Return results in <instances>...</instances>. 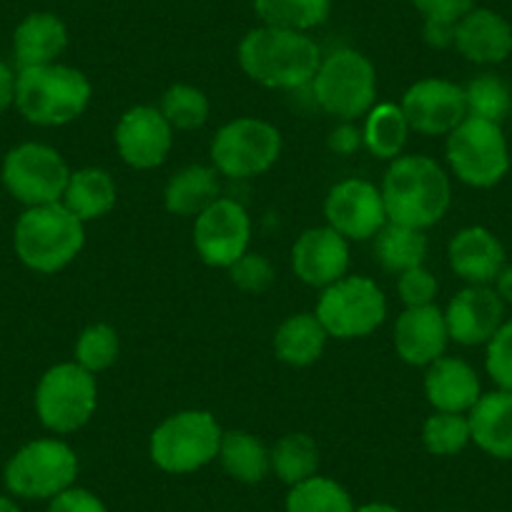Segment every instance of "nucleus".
I'll list each match as a JSON object with an SVG mask.
<instances>
[{"mask_svg": "<svg viewBox=\"0 0 512 512\" xmlns=\"http://www.w3.org/2000/svg\"><path fill=\"white\" fill-rule=\"evenodd\" d=\"M322 51L309 33L259 26L239 43V66L259 86L297 91L312 86Z\"/></svg>", "mask_w": 512, "mask_h": 512, "instance_id": "1", "label": "nucleus"}, {"mask_svg": "<svg viewBox=\"0 0 512 512\" xmlns=\"http://www.w3.org/2000/svg\"><path fill=\"white\" fill-rule=\"evenodd\" d=\"M382 199L387 221L430 229L447 214L452 186L445 169L435 159L422 154L397 156L382 181Z\"/></svg>", "mask_w": 512, "mask_h": 512, "instance_id": "2", "label": "nucleus"}, {"mask_svg": "<svg viewBox=\"0 0 512 512\" xmlns=\"http://www.w3.org/2000/svg\"><path fill=\"white\" fill-rule=\"evenodd\" d=\"M86 244V226L73 211L58 204L31 206L23 211L13 229V249L28 269L38 274H56L81 254Z\"/></svg>", "mask_w": 512, "mask_h": 512, "instance_id": "3", "label": "nucleus"}, {"mask_svg": "<svg viewBox=\"0 0 512 512\" xmlns=\"http://www.w3.org/2000/svg\"><path fill=\"white\" fill-rule=\"evenodd\" d=\"M91 81L63 63L21 68L16 81V108L33 126H66L83 116L91 103Z\"/></svg>", "mask_w": 512, "mask_h": 512, "instance_id": "4", "label": "nucleus"}, {"mask_svg": "<svg viewBox=\"0 0 512 512\" xmlns=\"http://www.w3.org/2000/svg\"><path fill=\"white\" fill-rule=\"evenodd\" d=\"M224 430L206 410H184L166 417L149 440V455L169 475H189L219 457Z\"/></svg>", "mask_w": 512, "mask_h": 512, "instance_id": "5", "label": "nucleus"}, {"mask_svg": "<svg viewBox=\"0 0 512 512\" xmlns=\"http://www.w3.org/2000/svg\"><path fill=\"white\" fill-rule=\"evenodd\" d=\"M78 457L71 445L56 437L31 440L11 455L3 470L8 492L21 500H53L73 487Z\"/></svg>", "mask_w": 512, "mask_h": 512, "instance_id": "6", "label": "nucleus"}, {"mask_svg": "<svg viewBox=\"0 0 512 512\" xmlns=\"http://www.w3.org/2000/svg\"><path fill=\"white\" fill-rule=\"evenodd\" d=\"M312 91L322 111L339 121L367 116L377 101V71L364 53L354 48H337L322 56Z\"/></svg>", "mask_w": 512, "mask_h": 512, "instance_id": "7", "label": "nucleus"}, {"mask_svg": "<svg viewBox=\"0 0 512 512\" xmlns=\"http://www.w3.org/2000/svg\"><path fill=\"white\" fill-rule=\"evenodd\" d=\"M33 405L38 420L48 432L53 435L78 432L96 412V374L86 372L76 362L53 364L38 379Z\"/></svg>", "mask_w": 512, "mask_h": 512, "instance_id": "8", "label": "nucleus"}, {"mask_svg": "<svg viewBox=\"0 0 512 512\" xmlns=\"http://www.w3.org/2000/svg\"><path fill=\"white\" fill-rule=\"evenodd\" d=\"M447 164L462 184L472 189H490L505 179L510 169V151L500 123L467 116L447 134Z\"/></svg>", "mask_w": 512, "mask_h": 512, "instance_id": "9", "label": "nucleus"}, {"mask_svg": "<svg viewBox=\"0 0 512 512\" xmlns=\"http://www.w3.org/2000/svg\"><path fill=\"white\" fill-rule=\"evenodd\" d=\"M282 154V134L262 118H234L216 131L211 141V161L229 179H254L277 164Z\"/></svg>", "mask_w": 512, "mask_h": 512, "instance_id": "10", "label": "nucleus"}, {"mask_svg": "<svg viewBox=\"0 0 512 512\" xmlns=\"http://www.w3.org/2000/svg\"><path fill=\"white\" fill-rule=\"evenodd\" d=\"M0 179L13 199L31 209L63 201L71 169L53 146L26 141L8 151L0 166Z\"/></svg>", "mask_w": 512, "mask_h": 512, "instance_id": "11", "label": "nucleus"}, {"mask_svg": "<svg viewBox=\"0 0 512 512\" xmlns=\"http://www.w3.org/2000/svg\"><path fill=\"white\" fill-rule=\"evenodd\" d=\"M314 314L324 324L329 337L362 339L384 322L387 299L377 282L359 274H352V277L347 274L322 289Z\"/></svg>", "mask_w": 512, "mask_h": 512, "instance_id": "12", "label": "nucleus"}, {"mask_svg": "<svg viewBox=\"0 0 512 512\" xmlns=\"http://www.w3.org/2000/svg\"><path fill=\"white\" fill-rule=\"evenodd\" d=\"M251 219L234 199H216L194 221V246L201 262L229 269L249 251Z\"/></svg>", "mask_w": 512, "mask_h": 512, "instance_id": "13", "label": "nucleus"}, {"mask_svg": "<svg viewBox=\"0 0 512 512\" xmlns=\"http://www.w3.org/2000/svg\"><path fill=\"white\" fill-rule=\"evenodd\" d=\"M400 108L412 131L447 136L467 118L465 88L447 78H422L407 88Z\"/></svg>", "mask_w": 512, "mask_h": 512, "instance_id": "14", "label": "nucleus"}, {"mask_svg": "<svg viewBox=\"0 0 512 512\" xmlns=\"http://www.w3.org/2000/svg\"><path fill=\"white\" fill-rule=\"evenodd\" d=\"M324 216L327 226L354 241L374 239L387 224L382 191L364 179H344L334 184L324 201Z\"/></svg>", "mask_w": 512, "mask_h": 512, "instance_id": "15", "label": "nucleus"}, {"mask_svg": "<svg viewBox=\"0 0 512 512\" xmlns=\"http://www.w3.org/2000/svg\"><path fill=\"white\" fill-rule=\"evenodd\" d=\"M113 141H116L118 156L131 169L149 171L169 159L171 146H174V128L159 108L134 106L116 123Z\"/></svg>", "mask_w": 512, "mask_h": 512, "instance_id": "16", "label": "nucleus"}, {"mask_svg": "<svg viewBox=\"0 0 512 512\" xmlns=\"http://www.w3.org/2000/svg\"><path fill=\"white\" fill-rule=\"evenodd\" d=\"M502 317H505V302L500 294L495 289L475 287V284H467L462 292H457L445 309L450 339L462 347L490 342L497 329L505 324Z\"/></svg>", "mask_w": 512, "mask_h": 512, "instance_id": "17", "label": "nucleus"}, {"mask_svg": "<svg viewBox=\"0 0 512 512\" xmlns=\"http://www.w3.org/2000/svg\"><path fill=\"white\" fill-rule=\"evenodd\" d=\"M292 269L309 287L324 289L347 277L349 244L332 226L302 231L292 246Z\"/></svg>", "mask_w": 512, "mask_h": 512, "instance_id": "18", "label": "nucleus"}, {"mask_svg": "<svg viewBox=\"0 0 512 512\" xmlns=\"http://www.w3.org/2000/svg\"><path fill=\"white\" fill-rule=\"evenodd\" d=\"M450 332L445 312L435 304L407 307L395 324V349L410 367H430L435 359L445 357Z\"/></svg>", "mask_w": 512, "mask_h": 512, "instance_id": "19", "label": "nucleus"}, {"mask_svg": "<svg viewBox=\"0 0 512 512\" xmlns=\"http://www.w3.org/2000/svg\"><path fill=\"white\" fill-rule=\"evenodd\" d=\"M465 61L477 66H495L510 58L512 26L505 16L490 8H472L455 26V43Z\"/></svg>", "mask_w": 512, "mask_h": 512, "instance_id": "20", "label": "nucleus"}, {"mask_svg": "<svg viewBox=\"0 0 512 512\" xmlns=\"http://www.w3.org/2000/svg\"><path fill=\"white\" fill-rule=\"evenodd\" d=\"M450 267L467 284L490 287L505 267V249L500 239L485 226H467L457 231L450 241Z\"/></svg>", "mask_w": 512, "mask_h": 512, "instance_id": "21", "label": "nucleus"}, {"mask_svg": "<svg viewBox=\"0 0 512 512\" xmlns=\"http://www.w3.org/2000/svg\"><path fill=\"white\" fill-rule=\"evenodd\" d=\"M425 395L435 412H470L482 397V384L475 369L457 357H440L427 367Z\"/></svg>", "mask_w": 512, "mask_h": 512, "instance_id": "22", "label": "nucleus"}, {"mask_svg": "<svg viewBox=\"0 0 512 512\" xmlns=\"http://www.w3.org/2000/svg\"><path fill=\"white\" fill-rule=\"evenodd\" d=\"M66 48L68 28L56 13H31L13 31V58H16L18 71L58 63Z\"/></svg>", "mask_w": 512, "mask_h": 512, "instance_id": "23", "label": "nucleus"}, {"mask_svg": "<svg viewBox=\"0 0 512 512\" xmlns=\"http://www.w3.org/2000/svg\"><path fill=\"white\" fill-rule=\"evenodd\" d=\"M472 442L497 460H512V392H487L467 415Z\"/></svg>", "mask_w": 512, "mask_h": 512, "instance_id": "24", "label": "nucleus"}, {"mask_svg": "<svg viewBox=\"0 0 512 512\" xmlns=\"http://www.w3.org/2000/svg\"><path fill=\"white\" fill-rule=\"evenodd\" d=\"M327 339L329 334L317 314H292L274 334V352L289 367H309L324 354Z\"/></svg>", "mask_w": 512, "mask_h": 512, "instance_id": "25", "label": "nucleus"}, {"mask_svg": "<svg viewBox=\"0 0 512 512\" xmlns=\"http://www.w3.org/2000/svg\"><path fill=\"white\" fill-rule=\"evenodd\" d=\"M116 199L118 191L113 176L96 166H88V169L71 171L66 194H63V206L86 224V221L106 216L116 206Z\"/></svg>", "mask_w": 512, "mask_h": 512, "instance_id": "26", "label": "nucleus"}, {"mask_svg": "<svg viewBox=\"0 0 512 512\" xmlns=\"http://www.w3.org/2000/svg\"><path fill=\"white\" fill-rule=\"evenodd\" d=\"M221 186L216 169L209 166H186L179 174L171 176L164 191V204L176 216H199L209 209L216 199H221Z\"/></svg>", "mask_w": 512, "mask_h": 512, "instance_id": "27", "label": "nucleus"}, {"mask_svg": "<svg viewBox=\"0 0 512 512\" xmlns=\"http://www.w3.org/2000/svg\"><path fill=\"white\" fill-rule=\"evenodd\" d=\"M221 467L244 485H256L272 470V450L262 440L246 430L224 432L219 447Z\"/></svg>", "mask_w": 512, "mask_h": 512, "instance_id": "28", "label": "nucleus"}, {"mask_svg": "<svg viewBox=\"0 0 512 512\" xmlns=\"http://www.w3.org/2000/svg\"><path fill=\"white\" fill-rule=\"evenodd\" d=\"M410 131V123L397 103H377L367 113L362 141L374 159L395 161L405 149Z\"/></svg>", "mask_w": 512, "mask_h": 512, "instance_id": "29", "label": "nucleus"}, {"mask_svg": "<svg viewBox=\"0 0 512 512\" xmlns=\"http://www.w3.org/2000/svg\"><path fill=\"white\" fill-rule=\"evenodd\" d=\"M374 254L387 272L402 274L425 264L427 236L422 229L387 221L374 236Z\"/></svg>", "mask_w": 512, "mask_h": 512, "instance_id": "30", "label": "nucleus"}, {"mask_svg": "<svg viewBox=\"0 0 512 512\" xmlns=\"http://www.w3.org/2000/svg\"><path fill=\"white\" fill-rule=\"evenodd\" d=\"M254 13L262 26L309 33L327 23L332 0H254Z\"/></svg>", "mask_w": 512, "mask_h": 512, "instance_id": "31", "label": "nucleus"}, {"mask_svg": "<svg viewBox=\"0 0 512 512\" xmlns=\"http://www.w3.org/2000/svg\"><path fill=\"white\" fill-rule=\"evenodd\" d=\"M319 467V447L304 432H292L284 435L277 445L272 447V472L289 487L309 480L317 475Z\"/></svg>", "mask_w": 512, "mask_h": 512, "instance_id": "32", "label": "nucleus"}, {"mask_svg": "<svg viewBox=\"0 0 512 512\" xmlns=\"http://www.w3.org/2000/svg\"><path fill=\"white\" fill-rule=\"evenodd\" d=\"M287 512H354V502L337 480L314 475L292 485L287 495Z\"/></svg>", "mask_w": 512, "mask_h": 512, "instance_id": "33", "label": "nucleus"}, {"mask_svg": "<svg viewBox=\"0 0 512 512\" xmlns=\"http://www.w3.org/2000/svg\"><path fill=\"white\" fill-rule=\"evenodd\" d=\"M467 116L502 123L512 111V93L495 73H480L465 88Z\"/></svg>", "mask_w": 512, "mask_h": 512, "instance_id": "34", "label": "nucleus"}, {"mask_svg": "<svg viewBox=\"0 0 512 512\" xmlns=\"http://www.w3.org/2000/svg\"><path fill=\"white\" fill-rule=\"evenodd\" d=\"M159 111L174 131H194L209 121V98L204 91L186 83H176L161 96Z\"/></svg>", "mask_w": 512, "mask_h": 512, "instance_id": "35", "label": "nucleus"}, {"mask_svg": "<svg viewBox=\"0 0 512 512\" xmlns=\"http://www.w3.org/2000/svg\"><path fill=\"white\" fill-rule=\"evenodd\" d=\"M422 442L437 457L457 455L472 442L470 420L460 412H432L422 427Z\"/></svg>", "mask_w": 512, "mask_h": 512, "instance_id": "36", "label": "nucleus"}, {"mask_svg": "<svg viewBox=\"0 0 512 512\" xmlns=\"http://www.w3.org/2000/svg\"><path fill=\"white\" fill-rule=\"evenodd\" d=\"M118 352H121V342H118V334L111 324H91L81 332L76 342V352H73V362L81 364L86 372L98 374L103 369H108L111 364H116Z\"/></svg>", "mask_w": 512, "mask_h": 512, "instance_id": "37", "label": "nucleus"}, {"mask_svg": "<svg viewBox=\"0 0 512 512\" xmlns=\"http://www.w3.org/2000/svg\"><path fill=\"white\" fill-rule=\"evenodd\" d=\"M485 369L500 390L512 392V322H505L487 342Z\"/></svg>", "mask_w": 512, "mask_h": 512, "instance_id": "38", "label": "nucleus"}, {"mask_svg": "<svg viewBox=\"0 0 512 512\" xmlns=\"http://www.w3.org/2000/svg\"><path fill=\"white\" fill-rule=\"evenodd\" d=\"M231 282L241 289V292H264V289L272 287L274 282V267L267 256L262 254H251L246 251L239 262L231 264Z\"/></svg>", "mask_w": 512, "mask_h": 512, "instance_id": "39", "label": "nucleus"}, {"mask_svg": "<svg viewBox=\"0 0 512 512\" xmlns=\"http://www.w3.org/2000/svg\"><path fill=\"white\" fill-rule=\"evenodd\" d=\"M397 294H400L402 304L407 307H427V304L435 302L437 297V279L432 277L430 269L415 267L407 269V272L397 274Z\"/></svg>", "mask_w": 512, "mask_h": 512, "instance_id": "40", "label": "nucleus"}, {"mask_svg": "<svg viewBox=\"0 0 512 512\" xmlns=\"http://www.w3.org/2000/svg\"><path fill=\"white\" fill-rule=\"evenodd\" d=\"M410 3L425 21L452 23V26L475 8V0H410Z\"/></svg>", "mask_w": 512, "mask_h": 512, "instance_id": "41", "label": "nucleus"}, {"mask_svg": "<svg viewBox=\"0 0 512 512\" xmlns=\"http://www.w3.org/2000/svg\"><path fill=\"white\" fill-rule=\"evenodd\" d=\"M48 512H108V507L91 490L73 485L53 500H48Z\"/></svg>", "mask_w": 512, "mask_h": 512, "instance_id": "42", "label": "nucleus"}, {"mask_svg": "<svg viewBox=\"0 0 512 512\" xmlns=\"http://www.w3.org/2000/svg\"><path fill=\"white\" fill-rule=\"evenodd\" d=\"M329 149L339 156H352L359 146L364 144L362 141V131L357 126H352V121H342V126H337L329 134Z\"/></svg>", "mask_w": 512, "mask_h": 512, "instance_id": "43", "label": "nucleus"}, {"mask_svg": "<svg viewBox=\"0 0 512 512\" xmlns=\"http://www.w3.org/2000/svg\"><path fill=\"white\" fill-rule=\"evenodd\" d=\"M457 26V23H455ZM455 26L452 23L425 21V41L432 48H450L455 43Z\"/></svg>", "mask_w": 512, "mask_h": 512, "instance_id": "44", "label": "nucleus"}, {"mask_svg": "<svg viewBox=\"0 0 512 512\" xmlns=\"http://www.w3.org/2000/svg\"><path fill=\"white\" fill-rule=\"evenodd\" d=\"M16 81L18 73L6 61H0V113L16 106Z\"/></svg>", "mask_w": 512, "mask_h": 512, "instance_id": "45", "label": "nucleus"}, {"mask_svg": "<svg viewBox=\"0 0 512 512\" xmlns=\"http://www.w3.org/2000/svg\"><path fill=\"white\" fill-rule=\"evenodd\" d=\"M495 284H497L495 292L500 294L502 302L512 304V264H507V267H502V272L497 274Z\"/></svg>", "mask_w": 512, "mask_h": 512, "instance_id": "46", "label": "nucleus"}, {"mask_svg": "<svg viewBox=\"0 0 512 512\" xmlns=\"http://www.w3.org/2000/svg\"><path fill=\"white\" fill-rule=\"evenodd\" d=\"M354 512H400L395 505L390 502H367V505L354 507Z\"/></svg>", "mask_w": 512, "mask_h": 512, "instance_id": "47", "label": "nucleus"}, {"mask_svg": "<svg viewBox=\"0 0 512 512\" xmlns=\"http://www.w3.org/2000/svg\"><path fill=\"white\" fill-rule=\"evenodd\" d=\"M0 512H21V507H18L11 497L0 495Z\"/></svg>", "mask_w": 512, "mask_h": 512, "instance_id": "48", "label": "nucleus"}]
</instances>
